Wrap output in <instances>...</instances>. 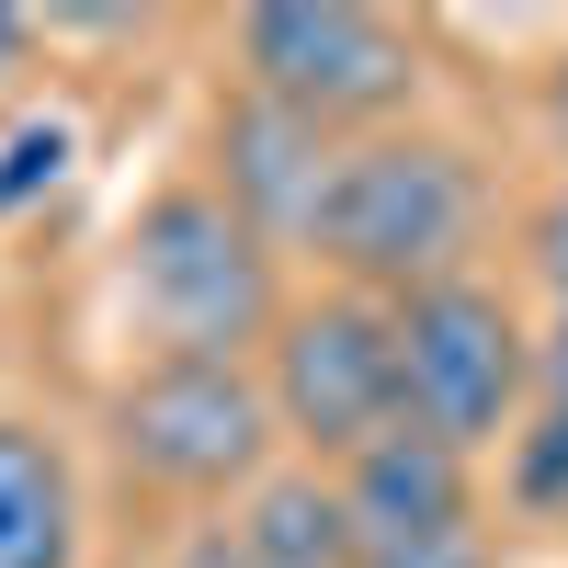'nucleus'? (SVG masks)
<instances>
[{
  "instance_id": "nucleus-2",
  "label": "nucleus",
  "mask_w": 568,
  "mask_h": 568,
  "mask_svg": "<svg viewBox=\"0 0 568 568\" xmlns=\"http://www.w3.org/2000/svg\"><path fill=\"white\" fill-rule=\"evenodd\" d=\"M125 307L160 353L251 364L284 329V273H273V240L216 182H160L125 227Z\"/></svg>"
},
{
  "instance_id": "nucleus-13",
  "label": "nucleus",
  "mask_w": 568,
  "mask_h": 568,
  "mask_svg": "<svg viewBox=\"0 0 568 568\" xmlns=\"http://www.w3.org/2000/svg\"><path fill=\"white\" fill-rule=\"evenodd\" d=\"M535 273H546L557 296H568V182H557V194L535 205Z\"/></svg>"
},
{
  "instance_id": "nucleus-17",
  "label": "nucleus",
  "mask_w": 568,
  "mask_h": 568,
  "mask_svg": "<svg viewBox=\"0 0 568 568\" xmlns=\"http://www.w3.org/2000/svg\"><path fill=\"white\" fill-rule=\"evenodd\" d=\"M546 125H557V149H568V58L546 69Z\"/></svg>"
},
{
  "instance_id": "nucleus-4",
  "label": "nucleus",
  "mask_w": 568,
  "mask_h": 568,
  "mask_svg": "<svg viewBox=\"0 0 568 568\" xmlns=\"http://www.w3.org/2000/svg\"><path fill=\"white\" fill-rule=\"evenodd\" d=\"M262 398H273V433L296 444L318 478H342L364 444H387L398 420H409V387H398V307H387V296H353V284L296 296L284 329L262 342Z\"/></svg>"
},
{
  "instance_id": "nucleus-11",
  "label": "nucleus",
  "mask_w": 568,
  "mask_h": 568,
  "mask_svg": "<svg viewBox=\"0 0 568 568\" xmlns=\"http://www.w3.org/2000/svg\"><path fill=\"white\" fill-rule=\"evenodd\" d=\"M69 160H80V125L69 114H23L12 136H0V216H23L34 194H58Z\"/></svg>"
},
{
  "instance_id": "nucleus-15",
  "label": "nucleus",
  "mask_w": 568,
  "mask_h": 568,
  "mask_svg": "<svg viewBox=\"0 0 568 568\" xmlns=\"http://www.w3.org/2000/svg\"><path fill=\"white\" fill-rule=\"evenodd\" d=\"M364 568H489V557L466 535V546H398V557H364Z\"/></svg>"
},
{
  "instance_id": "nucleus-1",
  "label": "nucleus",
  "mask_w": 568,
  "mask_h": 568,
  "mask_svg": "<svg viewBox=\"0 0 568 568\" xmlns=\"http://www.w3.org/2000/svg\"><path fill=\"white\" fill-rule=\"evenodd\" d=\"M489 227V171L455 149V136H420V125H387V136H353L342 149V182L307 227V262L353 296H420V284H455L466 251Z\"/></svg>"
},
{
  "instance_id": "nucleus-14",
  "label": "nucleus",
  "mask_w": 568,
  "mask_h": 568,
  "mask_svg": "<svg viewBox=\"0 0 568 568\" xmlns=\"http://www.w3.org/2000/svg\"><path fill=\"white\" fill-rule=\"evenodd\" d=\"M535 387H546V398H568V296H557L546 342H535Z\"/></svg>"
},
{
  "instance_id": "nucleus-3",
  "label": "nucleus",
  "mask_w": 568,
  "mask_h": 568,
  "mask_svg": "<svg viewBox=\"0 0 568 568\" xmlns=\"http://www.w3.org/2000/svg\"><path fill=\"white\" fill-rule=\"evenodd\" d=\"M103 444L125 466V489L149 500H251L273 478V398H262V364H194V353H149L103 398Z\"/></svg>"
},
{
  "instance_id": "nucleus-9",
  "label": "nucleus",
  "mask_w": 568,
  "mask_h": 568,
  "mask_svg": "<svg viewBox=\"0 0 568 568\" xmlns=\"http://www.w3.org/2000/svg\"><path fill=\"white\" fill-rule=\"evenodd\" d=\"M0 568H80V466L45 420L0 409Z\"/></svg>"
},
{
  "instance_id": "nucleus-12",
  "label": "nucleus",
  "mask_w": 568,
  "mask_h": 568,
  "mask_svg": "<svg viewBox=\"0 0 568 568\" xmlns=\"http://www.w3.org/2000/svg\"><path fill=\"white\" fill-rule=\"evenodd\" d=\"M511 500L524 511H568V398H546L511 433Z\"/></svg>"
},
{
  "instance_id": "nucleus-7",
  "label": "nucleus",
  "mask_w": 568,
  "mask_h": 568,
  "mask_svg": "<svg viewBox=\"0 0 568 568\" xmlns=\"http://www.w3.org/2000/svg\"><path fill=\"white\" fill-rule=\"evenodd\" d=\"M205 149H216V171H205L216 194L240 205L273 251H307V227H318V205H329V182H342V149H353V136H329V125H307L296 103L227 80Z\"/></svg>"
},
{
  "instance_id": "nucleus-16",
  "label": "nucleus",
  "mask_w": 568,
  "mask_h": 568,
  "mask_svg": "<svg viewBox=\"0 0 568 568\" xmlns=\"http://www.w3.org/2000/svg\"><path fill=\"white\" fill-rule=\"evenodd\" d=\"M23 58H34V23H23V12H0V80H12Z\"/></svg>"
},
{
  "instance_id": "nucleus-10",
  "label": "nucleus",
  "mask_w": 568,
  "mask_h": 568,
  "mask_svg": "<svg viewBox=\"0 0 568 568\" xmlns=\"http://www.w3.org/2000/svg\"><path fill=\"white\" fill-rule=\"evenodd\" d=\"M227 546H240V568H364V535H353V511H342V478H318V466L262 478L240 500V524H227Z\"/></svg>"
},
{
  "instance_id": "nucleus-5",
  "label": "nucleus",
  "mask_w": 568,
  "mask_h": 568,
  "mask_svg": "<svg viewBox=\"0 0 568 568\" xmlns=\"http://www.w3.org/2000/svg\"><path fill=\"white\" fill-rule=\"evenodd\" d=\"M398 387H409V433H433L455 455H489L524 433V398H535V329L500 284L455 273V284H420L398 296Z\"/></svg>"
},
{
  "instance_id": "nucleus-6",
  "label": "nucleus",
  "mask_w": 568,
  "mask_h": 568,
  "mask_svg": "<svg viewBox=\"0 0 568 568\" xmlns=\"http://www.w3.org/2000/svg\"><path fill=\"white\" fill-rule=\"evenodd\" d=\"M240 80L329 136H387L420 103V34L364 0H262L240 12Z\"/></svg>"
},
{
  "instance_id": "nucleus-8",
  "label": "nucleus",
  "mask_w": 568,
  "mask_h": 568,
  "mask_svg": "<svg viewBox=\"0 0 568 568\" xmlns=\"http://www.w3.org/2000/svg\"><path fill=\"white\" fill-rule=\"evenodd\" d=\"M342 511H353V535L364 557H398V546H466V524H478V455H455L433 433H398L387 444H364L342 466Z\"/></svg>"
}]
</instances>
